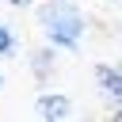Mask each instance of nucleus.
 Masks as SVG:
<instances>
[{"label":"nucleus","mask_w":122,"mask_h":122,"mask_svg":"<svg viewBox=\"0 0 122 122\" xmlns=\"http://www.w3.org/2000/svg\"><path fill=\"white\" fill-rule=\"evenodd\" d=\"M0 88H4V72H0Z\"/></svg>","instance_id":"nucleus-7"},{"label":"nucleus","mask_w":122,"mask_h":122,"mask_svg":"<svg viewBox=\"0 0 122 122\" xmlns=\"http://www.w3.org/2000/svg\"><path fill=\"white\" fill-rule=\"evenodd\" d=\"M11 8H30V4H38V0H8Z\"/></svg>","instance_id":"nucleus-6"},{"label":"nucleus","mask_w":122,"mask_h":122,"mask_svg":"<svg viewBox=\"0 0 122 122\" xmlns=\"http://www.w3.org/2000/svg\"><path fill=\"white\" fill-rule=\"evenodd\" d=\"M95 84L114 107H122V65H95Z\"/></svg>","instance_id":"nucleus-2"},{"label":"nucleus","mask_w":122,"mask_h":122,"mask_svg":"<svg viewBox=\"0 0 122 122\" xmlns=\"http://www.w3.org/2000/svg\"><path fill=\"white\" fill-rule=\"evenodd\" d=\"M30 61H34V76H38V80H46V76L53 72V65H50V61H53V46H50V50H34V53H30Z\"/></svg>","instance_id":"nucleus-4"},{"label":"nucleus","mask_w":122,"mask_h":122,"mask_svg":"<svg viewBox=\"0 0 122 122\" xmlns=\"http://www.w3.org/2000/svg\"><path fill=\"white\" fill-rule=\"evenodd\" d=\"M8 53H15V30L8 23H0V57H8Z\"/></svg>","instance_id":"nucleus-5"},{"label":"nucleus","mask_w":122,"mask_h":122,"mask_svg":"<svg viewBox=\"0 0 122 122\" xmlns=\"http://www.w3.org/2000/svg\"><path fill=\"white\" fill-rule=\"evenodd\" d=\"M38 111H42L46 118H65V114L72 111V103H69V95H61V92H46V95H38Z\"/></svg>","instance_id":"nucleus-3"},{"label":"nucleus","mask_w":122,"mask_h":122,"mask_svg":"<svg viewBox=\"0 0 122 122\" xmlns=\"http://www.w3.org/2000/svg\"><path fill=\"white\" fill-rule=\"evenodd\" d=\"M38 23H42V34L53 50H76L84 42V15L65 0H50L38 11Z\"/></svg>","instance_id":"nucleus-1"}]
</instances>
